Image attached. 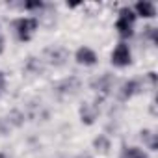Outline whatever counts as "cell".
<instances>
[{"label": "cell", "mask_w": 158, "mask_h": 158, "mask_svg": "<svg viewBox=\"0 0 158 158\" xmlns=\"http://www.w3.org/2000/svg\"><path fill=\"white\" fill-rule=\"evenodd\" d=\"M99 115V106L95 102H86L82 108H80V117L86 125H91Z\"/></svg>", "instance_id": "5"}, {"label": "cell", "mask_w": 158, "mask_h": 158, "mask_svg": "<svg viewBox=\"0 0 158 158\" xmlns=\"http://www.w3.org/2000/svg\"><path fill=\"white\" fill-rule=\"evenodd\" d=\"M4 86H6V80H4V74L0 73V93L4 91Z\"/></svg>", "instance_id": "12"}, {"label": "cell", "mask_w": 158, "mask_h": 158, "mask_svg": "<svg viewBox=\"0 0 158 158\" xmlns=\"http://www.w3.org/2000/svg\"><path fill=\"white\" fill-rule=\"evenodd\" d=\"M141 139H145L147 141V145H149V149H156V134L154 132H151V130H143L141 132Z\"/></svg>", "instance_id": "10"}, {"label": "cell", "mask_w": 158, "mask_h": 158, "mask_svg": "<svg viewBox=\"0 0 158 158\" xmlns=\"http://www.w3.org/2000/svg\"><path fill=\"white\" fill-rule=\"evenodd\" d=\"M24 8L26 10H41L43 8V2H26Z\"/></svg>", "instance_id": "11"}, {"label": "cell", "mask_w": 158, "mask_h": 158, "mask_svg": "<svg viewBox=\"0 0 158 158\" xmlns=\"http://www.w3.org/2000/svg\"><path fill=\"white\" fill-rule=\"evenodd\" d=\"M130 61H132V54H130L128 45L127 43H119L114 48V52H112V63L115 67H127V65H130Z\"/></svg>", "instance_id": "3"}, {"label": "cell", "mask_w": 158, "mask_h": 158, "mask_svg": "<svg viewBox=\"0 0 158 158\" xmlns=\"http://www.w3.org/2000/svg\"><path fill=\"white\" fill-rule=\"evenodd\" d=\"M74 58H76L78 63H82V65H95L97 63V54L89 47H80V48L76 50Z\"/></svg>", "instance_id": "4"}, {"label": "cell", "mask_w": 158, "mask_h": 158, "mask_svg": "<svg viewBox=\"0 0 158 158\" xmlns=\"http://www.w3.org/2000/svg\"><path fill=\"white\" fill-rule=\"evenodd\" d=\"M139 89H141V82H139V80H128V82H125V84L121 86L119 97H121L123 101H127V99H130L132 95H136Z\"/></svg>", "instance_id": "6"}, {"label": "cell", "mask_w": 158, "mask_h": 158, "mask_svg": "<svg viewBox=\"0 0 158 158\" xmlns=\"http://www.w3.org/2000/svg\"><path fill=\"white\" fill-rule=\"evenodd\" d=\"M121 158H147V154L139 147H127V149H123Z\"/></svg>", "instance_id": "9"}, {"label": "cell", "mask_w": 158, "mask_h": 158, "mask_svg": "<svg viewBox=\"0 0 158 158\" xmlns=\"http://www.w3.org/2000/svg\"><path fill=\"white\" fill-rule=\"evenodd\" d=\"M134 23H136V13L130 8H121L119 17L115 21V30L121 37H130L134 34Z\"/></svg>", "instance_id": "1"}, {"label": "cell", "mask_w": 158, "mask_h": 158, "mask_svg": "<svg viewBox=\"0 0 158 158\" xmlns=\"http://www.w3.org/2000/svg\"><path fill=\"white\" fill-rule=\"evenodd\" d=\"M37 19L35 17H23V19H17L13 23V28H15V34L21 41H30L34 32L37 30Z\"/></svg>", "instance_id": "2"}, {"label": "cell", "mask_w": 158, "mask_h": 158, "mask_svg": "<svg viewBox=\"0 0 158 158\" xmlns=\"http://www.w3.org/2000/svg\"><path fill=\"white\" fill-rule=\"evenodd\" d=\"M136 15H141V17H145V19H152L154 15H156V6L152 4V2H138L136 4Z\"/></svg>", "instance_id": "7"}, {"label": "cell", "mask_w": 158, "mask_h": 158, "mask_svg": "<svg viewBox=\"0 0 158 158\" xmlns=\"http://www.w3.org/2000/svg\"><path fill=\"white\" fill-rule=\"evenodd\" d=\"M93 88H95L101 95H106V93L110 91V88H112V78H110V74H104V76L99 78V80H95Z\"/></svg>", "instance_id": "8"}, {"label": "cell", "mask_w": 158, "mask_h": 158, "mask_svg": "<svg viewBox=\"0 0 158 158\" xmlns=\"http://www.w3.org/2000/svg\"><path fill=\"white\" fill-rule=\"evenodd\" d=\"M2 43H4V41H2V37H0V52H2Z\"/></svg>", "instance_id": "13"}]
</instances>
